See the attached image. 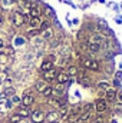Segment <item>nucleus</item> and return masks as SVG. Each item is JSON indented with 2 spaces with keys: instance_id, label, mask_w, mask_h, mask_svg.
<instances>
[{
  "instance_id": "1",
  "label": "nucleus",
  "mask_w": 122,
  "mask_h": 123,
  "mask_svg": "<svg viewBox=\"0 0 122 123\" xmlns=\"http://www.w3.org/2000/svg\"><path fill=\"white\" fill-rule=\"evenodd\" d=\"M12 22H13V25H14L16 27H20V26L25 25V22H26V16L22 14L20 12H16V13L12 14Z\"/></svg>"
},
{
  "instance_id": "2",
  "label": "nucleus",
  "mask_w": 122,
  "mask_h": 123,
  "mask_svg": "<svg viewBox=\"0 0 122 123\" xmlns=\"http://www.w3.org/2000/svg\"><path fill=\"white\" fill-rule=\"evenodd\" d=\"M82 64L86 67V69H91V70H99V63L93 59H83Z\"/></svg>"
},
{
  "instance_id": "3",
  "label": "nucleus",
  "mask_w": 122,
  "mask_h": 123,
  "mask_svg": "<svg viewBox=\"0 0 122 123\" xmlns=\"http://www.w3.org/2000/svg\"><path fill=\"white\" fill-rule=\"evenodd\" d=\"M30 117H32V120H33V123H43V120H45V113L42 110H34V112H32Z\"/></svg>"
},
{
  "instance_id": "4",
  "label": "nucleus",
  "mask_w": 122,
  "mask_h": 123,
  "mask_svg": "<svg viewBox=\"0 0 122 123\" xmlns=\"http://www.w3.org/2000/svg\"><path fill=\"white\" fill-rule=\"evenodd\" d=\"M22 102H23V106H30L32 103L34 102V97H33V94L32 93H25L23 94V97H22Z\"/></svg>"
},
{
  "instance_id": "5",
  "label": "nucleus",
  "mask_w": 122,
  "mask_h": 123,
  "mask_svg": "<svg viewBox=\"0 0 122 123\" xmlns=\"http://www.w3.org/2000/svg\"><path fill=\"white\" fill-rule=\"evenodd\" d=\"M56 76H58V70L56 69H50V70L43 73L45 80H53V79H56Z\"/></svg>"
},
{
  "instance_id": "6",
  "label": "nucleus",
  "mask_w": 122,
  "mask_h": 123,
  "mask_svg": "<svg viewBox=\"0 0 122 123\" xmlns=\"http://www.w3.org/2000/svg\"><path fill=\"white\" fill-rule=\"evenodd\" d=\"M45 119H47L49 123H56L59 120V113L58 112H49L47 116H45Z\"/></svg>"
},
{
  "instance_id": "7",
  "label": "nucleus",
  "mask_w": 122,
  "mask_h": 123,
  "mask_svg": "<svg viewBox=\"0 0 122 123\" xmlns=\"http://www.w3.org/2000/svg\"><path fill=\"white\" fill-rule=\"evenodd\" d=\"M95 107H96V110L101 113V112H105L106 110V107H108V105H106V102L103 100V99H99L98 102H96V105H95Z\"/></svg>"
},
{
  "instance_id": "8",
  "label": "nucleus",
  "mask_w": 122,
  "mask_h": 123,
  "mask_svg": "<svg viewBox=\"0 0 122 123\" xmlns=\"http://www.w3.org/2000/svg\"><path fill=\"white\" fill-rule=\"evenodd\" d=\"M88 49L93 52V53H96V52H99L101 49H102V43H98V42H91L89 44H88Z\"/></svg>"
},
{
  "instance_id": "9",
  "label": "nucleus",
  "mask_w": 122,
  "mask_h": 123,
  "mask_svg": "<svg viewBox=\"0 0 122 123\" xmlns=\"http://www.w3.org/2000/svg\"><path fill=\"white\" fill-rule=\"evenodd\" d=\"M56 80H58V83H59V85H65V83H68V80H69V76H68L66 73H58V76H56Z\"/></svg>"
},
{
  "instance_id": "10",
  "label": "nucleus",
  "mask_w": 122,
  "mask_h": 123,
  "mask_svg": "<svg viewBox=\"0 0 122 123\" xmlns=\"http://www.w3.org/2000/svg\"><path fill=\"white\" fill-rule=\"evenodd\" d=\"M47 86H49V85H47L45 80H39V82H36V90H37V92H40V93L43 92Z\"/></svg>"
},
{
  "instance_id": "11",
  "label": "nucleus",
  "mask_w": 122,
  "mask_h": 123,
  "mask_svg": "<svg viewBox=\"0 0 122 123\" xmlns=\"http://www.w3.org/2000/svg\"><path fill=\"white\" fill-rule=\"evenodd\" d=\"M42 72L45 73V72H47V70H50L52 69V62H49V60H45L43 63H42Z\"/></svg>"
},
{
  "instance_id": "12",
  "label": "nucleus",
  "mask_w": 122,
  "mask_h": 123,
  "mask_svg": "<svg viewBox=\"0 0 122 123\" xmlns=\"http://www.w3.org/2000/svg\"><path fill=\"white\" fill-rule=\"evenodd\" d=\"M30 16L32 17H39L40 16V9L36 7V6H32L30 7Z\"/></svg>"
},
{
  "instance_id": "13",
  "label": "nucleus",
  "mask_w": 122,
  "mask_h": 123,
  "mask_svg": "<svg viewBox=\"0 0 122 123\" xmlns=\"http://www.w3.org/2000/svg\"><path fill=\"white\" fill-rule=\"evenodd\" d=\"M40 23H42V22L39 20V17H32L30 19V26L32 27H36V29H37V27H40Z\"/></svg>"
},
{
  "instance_id": "14",
  "label": "nucleus",
  "mask_w": 122,
  "mask_h": 123,
  "mask_svg": "<svg viewBox=\"0 0 122 123\" xmlns=\"http://www.w3.org/2000/svg\"><path fill=\"white\" fill-rule=\"evenodd\" d=\"M17 115H19L20 117H26V116H29V110H27L26 107H20L19 112H17Z\"/></svg>"
},
{
  "instance_id": "15",
  "label": "nucleus",
  "mask_w": 122,
  "mask_h": 123,
  "mask_svg": "<svg viewBox=\"0 0 122 123\" xmlns=\"http://www.w3.org/2000/svg\"><path fill=\"white\" fill-rule=\"evenodd\" d=\"M115 97H116V92H115V90L108 89V92H106V99H108V100H114Z\"/></svg>"
},
{
  "instance_id": "16",
  "label": "nucleus",
  "mask_w": 122,
  "mask_h": 123,
  "mask_svg": "<svg viewBox=\"0 0 122 123\" xmlns=\"http://www.w3.org/2000/svg\"><path fill=\"white\" fill-rule=\"evenodd\" d=\"M92 110V103H86L83 107H81V115L82 113H88V112H91Z\"/></svg>"
},
{
  "instance_id": "17",
  "label": "nucleus",
  "mask_w": 122,
  "mask_h": 123,
  "mask_svg": "<svg viewBox=\"0 0 122 123\" xmlns=\"http://www.w3.org/2000/svg\"><path fill=\"white\" fill-rule=\"evenodd\" d=\"M76 73H78V69H76L75 66H69V67H68V73H66L68 76H69V74H70V76H75Z\"/></svg>"
},
{
  "instance_id": "18",
  "label": "nucleus",
  "mask_w": 122,
  "mask_h": 123,
  "mask_svg": "<svg viewBox=\"0 0 122 123\" xmlns=\"http://www.w3.org/2000/svg\"><path fill=\"white\" fill-rule=\"evenodd\" d=\"M42 94L43 96H52L53 94V87H50V86H47L43 92H42Z\"/></svg>"
},
{
  "instance_id": "19",
  "label": "nucleus",
  "mask_w": 122,
  "mask_h": 123,
  "mask_svg": "<svg viewBox=\"0 0 122 123\" xmlns=\"http://www.w3.org/2000/svg\"><path fill=\"white\" fill-rule=\"evenodd\" d=\"M66 115H68V109L63 106L61 107V113H59V119H63V117H66Z\"/></svg>"
},
{
  "instance_id": "20",
  "label": "nucleus",
  "mask_w": 122,
  "mask_h": 123,
  "mask_svg": "<svg viewBox=\"0 0 122 123\" xmlns=\"http://www.w3.org/2000/svg\"><path fill=\"white\" fill-rule=\"evenodd\" d=\"M49 26H50V25H49V22H42L39 29H40V30H47V29H49Z\"/></svg>"
},
{
  "instance_id": "21",
  "label": "nucleus",
  "mask_w": 122,
  "mask_h": 123,
  "mask_svg": "<svg viewBox=\"0 0 122 123\" xmlns=\"http://www.w3.org/2000/svg\"><path fill=\"white\" fill-rule=\"evenodd\" d=\"M98 87H99V89H105V90H108V89H109V85H108L106 82H101V83L98 85Z\"/></svg>"
},
{
  "instance_id": "22",
  "label": "nucleus",
  "mask_w": 122,
  "mask_h": 123,
  "mask_svg": "<svg viewBox=\"0 0 122 123\" xmlns=\"http://www.w3.org/2000/svg\"><path fill=\"white\" fill-rule=\"evenodd\" d=\"M91 112H88V113H82V116H81V120H82V122H85V120H88V119H89V117H91Z\"/></svg>"
},
{
  "instance_id": "23",
  "label": "nucleus",
  "mask_w": 122,
  "mask_h": 123,
  "mask_svg": "<svg viewBox=\"0 0 122 123\" xmlns=\"http://www.w3.org/2000/svg\"><path fill=\"white\" fill-rule=\"evenodd\" d=\"M20 119H22V117H20L19 115H14V116L10 117V122L12 123H17V122H20Z\"/></svg>"
},
{
  "instance_id": "24",
  "label": "nucleus",
  "mask_w": 122,
  "mask_h": 123,
  "mask_svg": "<svg viewBox=\"0 0 122 123\" xmlns=\"http://www.w3.org/2000/svg\"><path fill=\"white\" fill-rule=\"evenodd\" d=\"M10 94H13V96H14V89H12V87L6 89V92H4V96H10Z\"/></svg>"
},
{
  "instance_id": "25",
  "label": "nucleus",
  "mask_w": 122,
  "mask_h": 123,
  "mask_svg": "<svg viewBox=\"0 0 122 123\" xmlns=\"http://www.w3.org/2000/svg\"><path fill=\"white\" fill-rule=\"evenodd\" d=\"M43 37H45V39H50V37H52V31L49 30V29H47V30H45V33H43Z\"/></svg>"
},
{
  "instance_id": "26",
  "label": "nucleus",
  "mask_w": 122,
  "mask_h": 123,
  "mask_svg": "<svg viewBox=\"0 0 122 123\" xmlns=\"http://www.w3.org/2000/svg\"><path fill=\"white\" fill-rule=\"evenodd\" d=\"M69 59H70V57L65 56V57H63V59L61 60V66H65V64H68V62H69Z\"/></svg>"
},
{
  "instance_id": "27",
  "label": "nucleus",
  "mask_w": 122,
  "mask_h": 123,
  "mask_svg": "<svg viewBox=\"0 0 122 123\" xmlns=\"http://www.w3.org/2000/svg\"><path fill=\"white\" fill-rule=\"evenodd\" d=\"M115 107H116V110H121L122 112V103H115Z\"/></svg>"
},
{
  "instance_id": "28",
  "label": "nucleus",
  "mask_w": 122,
  "mask_h": 123,
  "mask_svg": "<svg viewBox=\"0 0 122 123\" xmlns=\"http://www.w3.org/2000/svg\"><path fill=\"white\" fill-rule=\"evenodd\" d=\"M12 100H13L14 103H19V102H20V99H19L17 96H13V97H12Z\"/></svg>"
},
{
  "instance_id": "29",
  "label": "nucleus",
  "mask_w": 122,
  "mask_h": 123,
  "mask_svg": "<svg viewBox=\"0 0 122 123\" xmlns=\"http://www.w3.org/2000/svg\"><path fill=\"white\" fill-rule=\"evenodd\" d=\"M102 122H103V119H102V117H96L93 123H102Z\"/></svg>"
},
{
  "instance_id": "30",
  "label": "nucleus",
  "mask_w": 122,
  "mask_h": 123,
  "mask_svg": "<svg viewBox=\"0 0 122 123\" xmlns=\"http://www.w3.org/2000/svg\"><path fill=\"white\" fill-rule=\"evenodd\" d=\"M37 31H39L37 29H36V30H30L29 31V34H32V36H33V34H37Z\"/></svg>"
},
{
  "instance_id": "31",
  "label": "nucleus",
  "mask_w": 122,
  "mask_h": 123,
  "mask_svg": "<svg viewBox=\"0 0 122 123\" xmlns=\"http://www.w3.org/2000/svg\"><path fill=\"white\" fill-rule=\"evenodd\" d=\"M3 46H4V43H3V40L0 39V49H3Z\"/></svg>"
},
{
  "instance_id": "32",
  "label": "nucleus",
  "mask_w": 122,
  "mask_h": 123,
  "mask_svg": "<svg viewBox=\"0 0 122 123\" xmlns=\"http://www.w3.org/2000/svg\"><path fill=\"white\" fill-rule=\"evenodd\" d=\"M119 100L122 102V93H119Z\"/></svg>"
}]
</instances>
